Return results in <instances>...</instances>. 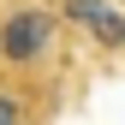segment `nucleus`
I'll return each mask as SVG.
<instances>
[{
    "label": "nucleus",
    "mask_w": 125,
    "mask_h": 125,
    "mask_svg": "<svg viewBox=\"0 0 125 125\" xmlns=\"http://www.w3.org/2000/svg\"><path fill=\"white\" fill-rule=\"evenodd\" d=\"M0 125H24V107H18V95L6 83H0Z\"/></svg>",
    "instance_id": "3"
},
{
    "label": "nucleus",
    "mask_w": 125,
    "mask_h": 125,
    "mask_svg": "<svg viewBox=\"0 0 125 125\" xmlns=\"http://www.w3.org/2000/svg\"><path fill=\"white\" fill-rule=\"evenodd\" d=\"M66 18H72V24H83L101 48H125V18L107 6V0H66Z\"/></svg>",
    "instance_id": "2"
},
{
    "label": "nucleus",
    "mask_w": 125,
    "mask_h": 125,
    "mask_svg": "<svg viewBox=\"0 0 125 125\" xmlns=\"http://www.w3.org/2000/svg\"><path fill=\"white\" fill-rule=\"evenodd\" d=\"M54 36H60L54 12L18 6V12H6V24H0V60H6V66H42V60L54 54Z\"/></svg>",
    "instance_id": "1"
}]
</instances>
